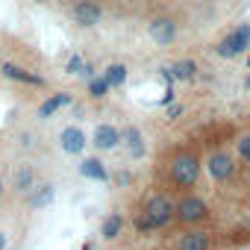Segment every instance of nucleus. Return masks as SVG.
I'll return each instance as SVG.
<instances>
[{"label": "nucleus", "mask_w": 250, "mask_h": 250, "mask_svg": "<svg viewBox=\"0 0 250 250\" xmlns=\"http://www.w3.org/2000/svg\"><path fill=\"white\" fill-rule=\"evenodd\" d=\"M142 215L150 221L153 229H165V227H171L177 221V200L171 194H165V191H156V194L147 197Z\"/></svg>", "instance_id": "nucleus-1"}, {"label": "nucleus", "mask_w": 250, "mask_h": 250, "mask_svg": "<svg viewBox=\"0 0 250 250\" xmlns=\"http://www.w3.org/2000/svg\"><path fill=\"white\" fill-rule=\"evenodd\" d=\"M200 168H203V162L197 159L194 150H180V153L171 159L168 174H171V180H174L180 188H191V186H197V180H200Z\"/></svg>", "instance_id": "nucleus-2"}, {"label": "nucleus", "mask_w": 250, "mask_h": 250, "mask_svg": "<svg viewBox=\"0 0 250 250\" xmlns=\"http://www.w3.org/2000/svg\"><path fill=\"white\" fill-rule=\"evenodd\" d=\"M209 218V203L197 194H186L177 200V221L180 224H203Z\"/></svg>", "instance_id": "nucleus-3"}, {"label": "nucleus", "mask_w": 250, "mask_h": 250, "mask_svg": "<svg viewBox=\"0 0 250 250\" xmlns=\"http://www.w3.org/2000/svg\"><path fill=\"white\" fill-rule=\"evenodd\" d=\"M206 171L215 183H227L232 174H235V159L227 153V150H212L206 156Z\"/></svg>", "instance_id": "nucleus-4"}, {"label": "nucleus", "mask_w": 250, "mask_h": 250, "mask_svg": "<svg viewBox=\"0 0 250 250\" xmlns=\"http://www.w3.org/2000/svg\"><path fill=\"white\" fill-rule=\"evenodd\" d=\"M71 18H74V24H77V27L91 30V27H97V24H100L103 9H100L97 0H77L74 9H71Z\"/></svg>", "instance_id": "nucleus-5"}, {"label": "nucleus", "mask_w": 250, "mask_h": 250, "mask_svg": "<svg viewBox=\"0 0 250 250\" xmlns=\"http://www.w3.org/2000/svg\"><path fill=\"white\" fill-rule=\"evenodd\" d=\"M147 36H150L153 44H159V47H171V44L177 42V21L159 15V18H153V21L147 24Z\"/></svg>", "instance_id": "nucleus-6"}, {"label": "nucleus", "mask_w": 250, "mask_h": 250, "mask_svg": "<svg viewBox=\"0 0 250 250\" xmlns=\"http://www.w3.org/2000/svg\"><path fill=\"white\" fill-rule=\"evenodd\" d=\"M91 139H94L91 145H94L97 150H115V147L121 145V130L112 127V124H97Z\"/></svg>", "instance_id": "nucleus-7"}, {"label": "nucleus", "mask_w": 250, "mask_h": 250, "mask_svg": "<svg viewBox=\"0 0 250 250\" xmlns=\"http://www.w3.org/2000/svg\"><path fill=\"white\" fill-rule=\"evenodd\" d=\"M59 145H62V150H65L68 156H80V153L85 150V133H83L80 127H65V130L59 133Z\"/></svg>", "instance_id": "nucleus-8"}, {"label": "nucleus", "mask_w": 250, "mask_h": 250, "mask_svg": "<svg viewBox=\"0 0 250 250\" xmlns=\"http://www.w3.org/2000/svg\"><path fill=\"white\" fill-rule=\"evenodd\" d=\"M177 250H212V232L206 229H188L180 235Z\"/></svg>", "instance_id": "nucleus-9"}, {"label": "nucleus", "mask_w": 250, "mask_h": 250, "mask_svg": "<svg viewBox=\"0 0 250 250\" xmlns=\"http://www.w3.org/2000/svg\"><path fill=\"white\" fill-rule=\"evenodd\" d=\"M121 145L130 150L133 159H142L145 150H147V145H145V133H142L139 127H124V130H121Z\"/></svg>", "instance_id": "nucleus-10"}, {"label": "nucleus", "mask_w": 250, "mask_h": 250, "mask_svg": "<svg viewBox=\"0 0 250 250\" xmlns=\"http://www.w3.org/2000/svg\"><path fill=\"white\" fill-rule=\"evenodd\" d=\"M71 103H74V94H71V91H56V94H50V97L39 106V118L47 121V118H53L59 109H65V106H71Z\"/></svg>", "instance_id": "nucleus-11"}, {"label": "nucleus", "mask_w": 250, "mask_h": 250, "mask_svg": "<svg viewBox=\"0 0 250 250\" xmlns=\"http://www.w3.org/2000/svg\"><path fill=\"white\" fill-rule=\"evenodd\" d=\"M53 197H56V186H53V183H42V186H36V188L27 194V206L39 212V209L50 206V203H53Z\"/></svg>", "instance_id": "nucleus-12"}, {"label": "nucleus", "mask_w": 250, "mask_h": 250, "mask_svg": "<svg viewBox=\"0 0 250 250\" xmlns=\"http://www.w3.org/2000/svg\"><path fill=\"white\" fill-rule=\"evenodd\" d=\"M0 74H3L6 80H12V83H30V85H44V80H42V77H36V74H30V71L18 68V65H12V62H0Z\"/></svg>", "instance_id": "nucleus-13"}, {"label": "nucleus", "mask_w": 250, "mask_h": 250, "mask_svg": "<svg viewBox=\"0 0 250 250\" xmlns=\"http://www.w3.org/2000/svg\"><path fill=\"white\" fill-rule=\"evenodd\" d=\"M124 224H127V221H124L121 212H109V215L103 218V224H100V235H103L106 241H115V238L124 232Z\"/></svg>", "instance_id": "nucleus-14"}, {"label": "nucleus", "mask_w": 250, "mask_h": 250, "mask_svg": "<svg viewBox=\"0 0 250 250\" xmlns=\"http://www.w3.org/2000/svg\"><path fill=\"white\" fill-rule=\"evenodd\" d=\"M100 77L106 80V85H109V88H121L124 83H127V77H130V68L124 65V62H112Z\"/></svg>", "instance_id": "nucleus-15"}, {"label": "nucleus", "mask_w": 250, "mask_h": 250, "mask_svg": "<svg viewBox=\"0 0 250 250\" xmlns=\"http://www.w3.org/2000/svg\"><path fill=\"white\" fill-rule=\"evenodd\" d=\"M33 188H36V168L33 165H18V171H15V191L30 194Z\"/></svg>", "instance_id": "nucleus-16"}, {"label": "nucleus", "mask_w": 250, "mask_h": 250, "mask_svg": "<svg viewBox=\"0 0 250 250\" xmlns=\"http://www.w3.org/2000/svg\"><path fill=\"white\" fill-rule=\"evenodd\" d=\"M80 174H83L85 180H94V183H106V180H109V171H106V165H103L100 159H85V162L80 165Z\"/></svg>", "instance_id": "nucleus-17"}, {"label": "nucleus", "mask_w": 250, "mask_h": 250, "mask_svg": "<svg viewBox=\"0 0 250 250\" xmlns=\"http://www.w3.org/2000/svg\"><path fill=\"white\" fill-rule=\"evenodd\" d=\"M171 74H174V83H177V80H180V83H191V80L197 77V65H194L191 59H180V62L171 65Z\"/></svg>", "instance_id": "nucleus-18"}, {"label": "nucleus", "mask_w": 250, "mask_h": 250, "mask_svg": "<svg viewBox=\"0 0 250 250\" xmlns=\"http://www.w3.org/2000/svg\"><path fill=\"white\" fill-rule=\"evenodd\" d=\"M215 56H221V59H235V56H241V50H238V44L232 42V36H227V39H221V42L215 44Z\"/></svg>", "instance_id": "nucleus-19"}, {"label": "nucleus", "mask_w": 250, "mask_h": 250, "mask_svg": "<svg viewBox=\"0 0 250 250\" xmlns=\"http://www.w3.org/2000/svg\"><path fill=\"white\" fill-rule=\"evenodd\" d=\"M229 36H232V42L238 44V50H241V53L250 47V24H238V27H235Z\"/></svg>", "instance_id": "nucleus-20"}, {"label": "nucleus", "mask_w": 250, "mask_h": 250, "mask_svg": "<svg viewBox=\"0 0 250 250\" xmlns=\"http://www.w3.org/2000/svg\"><path fill=\"white\" fill-rule=\"evenodd\" d=\"M88 94H91V97H97V100H100V97H106V94H109L106 80H103V77H91V80H88Z\"/></svg>", "instance_id": "nucleus-21"}, {"label": "nucleus", "mask_w": 250, "mask_h": 250, "mask_svg": "<svg viewBox=\"0 0 250 250\" xmlns=\"http://www.w3.org/2000/svg\"><path fill=\"white\" fill-rule=\"evenodd\" d=\"M235 153H238L241 162H250V133H241L235 139Z\"/></svg>", "instance_id": "nucleus-22"}, {"label": "nucleus", "mask_w": 250, "mask_h": 250, "mask_svg": "<svg viewBox=\"0 0 250 250\" xmlns=\"http://www.w3.org/2000/svg\"><path fill=\"white\" fill-rule=\"evenodd\" d=\"M83 65H85V62H83V56H80V53H74V56H71V59L65 62V74H71V77L77 74V77H80V71H83Z\"/></svg>", "instance_id": "nucleus-23"}, {"label": "nucleus", "mask_w": 250, "mask_h": 250, "mask_svg": "<svg viewBox=\"0 0 250 250\" xmlns=\"http://www.w3.org/2000/svg\"><path fill=\"white\" fill-rule=\"evenodd\" d=\"M133 227H136V232H139V235H147V232H153V227H150V221H147V218H145L142 212L136 215V221H133Z\"/></svg>", "instance_id": "nucleus-24"}, {"label": "nucleus", "mask_w": 250, "mask_h": 250, "mask_svg": "<svg viewBox=\"0 0 250 250\" xmlns=\"http://www.w3.org/2000/svg\"><path fill=\"white\" fill-rule=\"evenodd\" d=\"M180 115H183V106H180V103H171V109H168V118H171V121H177Z\"/></svg>", "instance_id": "nucleus-25"}, {"label": "nucleus", "mask_w": 250, "mask_h": 250, "mask_svg": "<svg viewBox=\"0 0 250 250\" xmlns=\"http://www.w3.org/2000/svg\"><path fill=\"white\" fill-rule=\"evenodd\" d=\"M80 77L91 80V77H94V65H91V62H85V65H83V71H80Z\"/></svg>", "instance_id": "nucleus-26"}, {"label": "nucleus", "mask_w": 250, "mask_h": 250, "mask_svg": "<svg viewBox=\"0 0 250 250\" xmlns=\"http://www.w3.org/2000/svg\"><path fill=\"white\" fill-rule=\"evenodd\" d=\"M6 247H9V235L0 229V250H6Z\"/></svg>", "instance_id": "nucleus-27"}, {"label": "nucleus", "mask_w": 250, "mask_h": 250, "mask_svg": "<svg viewBox=\"0 0 250 250\" xmlns=\"http://www.w3.org/2000/svg\"><path fill=\"white\" fill-rule=\"evenodd\" d=\"M0 197H3V177H0Z\"/></svg>", "instance_id": "nucleus-28"}, {"label": "nucleus", "mask_w": 250, "mask_h": 250, "mask_svg": "<svg viewBox=\"0 0 250 250\" xmlns=\"http://www.w3.org/2000/svg\"><path fill=\"white\" fill-rule=\"evenodd\" d=\"M247 65H250V62H247Z\"/></svg>", "instance_id": "nucleus-29"}]
</instances>
